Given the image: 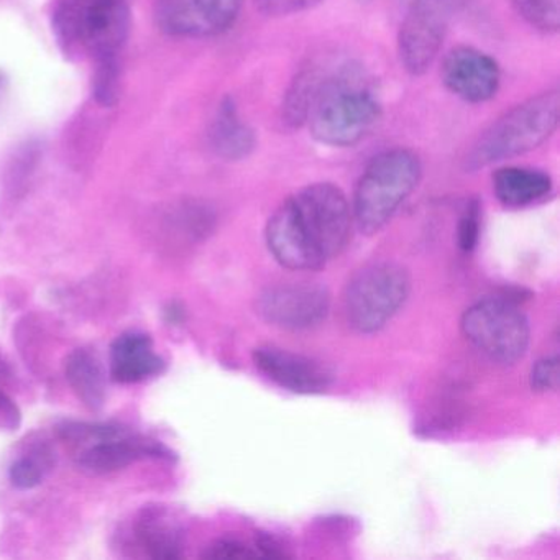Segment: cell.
I'll use <instances>...</instances> for the list:
<instances>
[{
	"mask_svg": "<svg viewBox=\"0 0 560 560\" xmlns=\"http://www.w3.org/2000/svg\"><path fill=\"white\" fill-rule=\"evenodd\" d=\"M206 559L214 560H235V559H254L260 557L257 546L250 547L247 544L235 539H222L212 544L205 552Z\"/></svg>",
	"mask_w": 560,
	"mask_h": 560,
	"instance_id": "obj_25",
	"label": "cell"
},
{
	"mask_svg": "<svg viewBox=\"0 0 560 560\" xmlns=\"http://www.w3.org/2000/svg\"><path fill=\"white\" fill-rule=\"evenodd\" d=\"M493 192L501 205L511 209L526 208L542 201L552 192L549 173L529 166H501L491 176Z\"/></svg>",
	"mask_w": 560,
	"mask_h": 560,
	"instance_id": "obj_14",
	"label": "cell"
},
{
	"mask_svg": "<svg viewBox=\"0 0 560 560\" xmlns=\"http://www.w3.org/2000/svg\"><path fill=\"white\" fill-rule=\"evenodd\" d=\"M137 536L153 559L173 560L182 557V537L173 524L166 523L160 510H145L137 524Z\"/></svg>",
	"mask_w": 560,
	"mask_h": 560,
	"instance_id": "obj_19",
	"label": "cell"
},
{
	"mask_svg": "<svg viewBox=\"0 0 560 560\" xmlns=\"http://www.w3.org/2000/svg\"><path fill=\"white\" fill-rule=\"evenodd\" d=\"M360 2H369V0H360Z\"/></svg>",
	"mask_w": 560,
	"mask_h": 560,
	"instance_id": "obj_28",
	"label": "cell"
},
{
	"mask_svg": "<svg viewBox=\"0 0 560 560\" xmlns=\"http://www.w3.org/2000/svg\"><path fill=\"white\" fill-rule=\"evenodd\" d=\"M163 454H166V451L162 445L117 435L91 445L80 455L78 465L90 474L103 475L126 468L139 458L149 457V455L163 457Z\"/></svg>",
	"mask_w": 560,
	"mask_h": 560,
	"instance_id": "obj_16",
	"label": "cell"
},
{
	"mask_svg": "<svg viewBox=\"0 0 560 560\" xmlns=\"http://www.w3.org/2000/svg\"><path fill=\"white\" fill-rule=\"evenodd\" d=\"M323 71V65L310 63L294 74L281 104V120L288 129L296 130L306 126Z\"/></svg>",
	"mask_w": 560,
	"mask_h": 560,
	"instance_id": "obj_17",
	"label": "cell"
},
{
	"mask_svg": "<svg viewBox=\"0 0 560 560\" xmlns=\"http://www.w3.org/2000/svg\"><path fill=\"white\" fill-rule=\"evenodd\" d=\"M460 327L465 339L494 363L511 365L529 347V320L516 304L501 298H487L468 307Z\"/></svg>",
	"mask_w": 560,
	"mask_h": 560,
	"instance_id": "obj_7",
	"label": "cell"
},
{
	"mask_svg": "<svg viewBox=\"0 0 560 560\" xmlns=\"http://www.w3.org/2000/svg\"><path fill=\"white\" fill-rule=\"evenodd\" d=\"M254 362L268 380L300 395L326 392L332 382L329 370L316 360L278 347H258Z\"/></svg>",
	"mask_w": 560,
	"mask_h": 560,
	"instance_id": "obj_12",
	"label": "cell"
},
{
	"mask_svg": "<svg viewBox=\"0 0 560 560\" xmlns=\"http://www.w3.org/2000/svg\"><path fill=\"white\" fill-rule=\"evenodd\" d=\"M560 93L549 90L511 107L475 140L465 170L478 172L539 149L559 129Z\"/></svg>",
	"mask_w": 560,
	"mask_h": 560,
	"instance_id": "obj_3",
	"label": "cell"
},
{
	"mask_svg": "<svg viewBox=\"0 0 560 560\" xmlns=\"http://www.w3.org/2000/svg\"><path fill=\"white\" fill-rule=\"evenodd\" d=\"M257 310L267 323L280 329H313L324 323L329 314V291L319 284H280L260 294Z\"/></svg>",
	"mask_w": 560,
	"mask_h": 560,
	"instance_id": "obj_10",
	"label": "cell"
},
{
	"mask_svg": "<svg viewBox=\"0 0 560 560\" xmlns=\"http://www.w3.org/2000/svg\"><path fill=\"white\" fill-rule=\"evenodd\" d=\"M480 202H478V199H470V201L465 205L460 221H458L457 242L462 250L471 252L477 247L478 238H480Z\"/></svg>",
	"mask_w": 560,
	"mask_h": 560,
	"instance_id": "obj_22",
	"label": "cell"
},
{
	"mask_svg": "<svg viewBox=\"0 0 560 560\" xmlns=\"http://www.w3.org/2000/svg\"><path fill=\"white\" fill-rule=\"evenodd\" d=\"M129 27L126 0H60L55 9V34L70 54L117 57Z\"/></svg>",
	"mask_w": 560,
	"mask_h": 560,
	"instance_id": "obj_5",
	"label": "cell"
},
{
	"mask_svg": "<svg viewBox=\"0 0 560 560\" xmlns=\"http://www.w3.org/2000/svg\"><path fill=\"white\" fill-rule=\"evenodd\" d=\"M94 74V96L103 106H114L119 97V63L117 57L101 58Z\"/></svg>",
	"mask_w": 560,
	"mask_h": 560,
	"instance_id": "obj_21",
	"label": "cell"
},
{
	"mask_svg": "<svg viewBox=\"0 0 560 560\" xmlns=\"http://www.w3.org/2000/svg\"><path fill=\"white\" fill-rule=\"evenodd\" d=\"M67 380L78 398L90 406L91 409H100L104 405L106 392H104V375L97 360L88 350H74L67 359Z\"/></svg>",
	"mask_w": 560,
	"mask_h": 560,
	"instance_id": "obj_18",
	"label": "cell"
},
{
	"mask_svg": "<svg viewBox=\"0 0 560 560\" xmlns=\"http://www.w3.org/2000/svg\"><path fill=\"white\" fill-rule=\"evenodd\" d=\"M382 114V101L370 78L360 65L347 61L324 67L306 127L320 145L350 149L373 132Z\"/></svg>",
	"mask_w": 560,
	"mask_h": 560,
	"instance_id": "obj_2",
	"label": "cell"
},
{
	"mask_svg": "<svg viewBox=\"0 0 560 560\" xmlns=\"http://www.w3.org/2000/svg\"><path fill=\"white\" fill-rule=\"evenodd\" d=\"M242 5L244 0H159L155 19L172 37H218L234 27Z\"/></svg>",
	"mask_w": 560,
	"mask_h": 560,
	"instance_id": "obj_9",
	"label": "cell"
},
{
	"mask_svg": "<svg viewBox=\"0 0 560 560\" xmlns=\"http://www.w3.org/2000/svg\"><path fill=\"white\" fill-rule=\"evenodd\" d=\"M530 386L536 392H552L559 386V359L546 357L530 370Z\"/></svg>",
	"mask_w": 560,
	"mask_h": 560,
	"instance_id": "obj_26",
	"label": "cell"
},
{
	"mask_svg": "<svg viewBox=\"0 0 560 560\" xmlns=\"http://www.w3.org/2000/svg\"><path fill=\"white\" fill-rule=\"evenodd\" d=\"M352 224L346 192L332 183H313L275 209L265 237L278 264L294 271H314L347 247Z\"/></svg>",
	"mask_w": 560,
	"mask_h": 560,
	"instance_id": "obj_1",
	"label": "cell"
},
{
	"mask_svg": "<svg viewBox=\"0 0 560 560\" xmlns=\"http://www.w3.org/2000/svg\"><path fill=\"white\" fill-rule=\"evenodd\" d=\"M0 412L2 415L8 416L9 419H11L14 424H18L19 421V409L18 406L12 402V399L9 398L8 395H4V393L0 392Z\"/></svg>",
	"mask_w": 560,
	"mask_h": 560,
	"instance_id": "obj_27",
	"label": "cell"
},
{
	"mask_svg": "<svg viewBox=\"0 0 560 560\" xmlns=\"http://www.w3.org/2000/svg\"><path fill=\"white\" fill-rule=\"evenodd\" d=\"M451 0H411L398 31V58L411 77H424L438 60L451 24Z\"/></svg>",
	"mask_w": 560,
	"mask_h": 560,
	"instance_id": "obj_8",
	"label": "cell"
},
{
	"mask_svg": "<svg viewBox=\"0 0 560 560\" xmlns=\"http://www.w3.org/2000/svg\"><path fill=\"white\" fill-rule=\"evenodd\" d=\"M110 375L114 382L137 383L162 372L163 360L152 350V339L147 334H122L110 349Z\"/></svg>",
	"mask_w": 560,
	"mask_h": 560,
	"instance_id": "obj_15",
	"label": "cell"
},
{
	"mask_svg": "<svg viewBox=\"0 0 560 560\" xmlns=\"http://www.w3.org/2000/svg\"><path fill=\"white\" fill-rule=\"evenodd\" d=\"M324 0H254L255 9L264 18L281 19L303 14L323 4Z\"/></svg>",
	"mask_w": 560,
	"mask_h": 560,
	"instance_id": "obj_24",
	"label": "cell"
},
{
	"mask_svg": "<svg viewBox=\"0 0 560 560\" xmlns=\"http://www.w3.org/2000/svg\"><path fill=\"white\" fill-rule=\"evenodd\" d=\"M209 143L219 159L242 162L257 149V133L242 119L234 97L225 96L209 129Z\"/></svg>",
	"mask_w": 560,
	"mask_h": 560,
	"instance_id": "obj_13",
	"label": "cell"
},
{
	"mask_svg": "<svg viewBox=\"0 0 560 560\" xmlns=\"http://www.w3.org/2000/svg\"><path fill=\"white\" fill-rule=\"evenodd\" d=\"M411 291L408 271L395 261H375L353 275L346 288L347 323L360 334L378 332L401 310Z\"/></svg>",
	"mask_w": 560,
	"mask_h": 560,
	"instance_id": "obj_6",
	"label": "cell"
},
{
	"mask_svg": "<svg viewBox=\"0 0 560 560\" xmlns=\"http://www.w3.org/2000/svg\"><path fill=\"white\" fill-rule=\"evenodd\" d=\"M45 464L40 458L24 457L12 464L9 478L19 490H32L44 481Z\"/></svg>",
	"mask_w": 560,
	"mask_h": 560,
	"instance_id": "obj_23",
	"label": "cell"
},
{
	"mask_svg": "<svg viewBox=\"0 0 560 560\" xmlns=\"http://www.w3.org/2000/svg\"><path fill=\"white\" fill-rule=\"evenodd\" d=\"M441 80L448 93L477 106L497 97L501 68L491 55L468 45H458L442 60Z\"/></svg>",
	"mask_w": 560,
	"mask_h": 560,
	"instance_id": "obj_11",
	"label": "cell"
},
{
	"mask_svg": "<svg viewBox=\"0 0 560 560\" xmlns=\"http://www.w3.org/2000/svg\"><path fill=\"white\" fill-rule=\"evenodd\" d=\"M421 178L422 163L412 150L395 147L376 153L360 175L350 205L359 231L366 235L382 231Z\"/></svg>",
	"mask_w": 560,
	"mask_h": 560,
	"instance_id": "obj_4",
	"label": "cell"
},
{
	"mask_svg": "<svg viewBox=\"0 0 560 560\" xmlns=\"http://www.w3.org/2000/svg\"><path fill=\"white\" fill-rule=\"evenodd\" d=\"M511 5L534 31L546 35L559 34V0H511Z\"/></svg>",
	"mask_w": 560,
	"mask_h": 560,
	"instance_id": "obj_20",
	"label": "cell"
}]
</instances>
